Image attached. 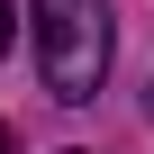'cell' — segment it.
<instances>
[{
	"label": "cell",
	"mask_w": 154,
	"mask_h": 154,
	"mask_svg": "<svg viewBox=\"0 0 154 154\" xmlns=\"http://www.w3.org/2000/svg\"><path fill=\"white\" fill-rule=\"evenodd\" d=\"M36 63L54 100H100L109 72V0H36Z\"/></svg>",
	"instance_id": "1"
},
{
	"label": "cell",
	"mask_w": 154,
	"mask_h": 154,
	"mask_svg": "<svg viewBox=\"0 0 154 154\" xmlns=\"http://www.w3.org/2000/svg\"><path fill=\"white\" fill-rule=\"evenodd\" d=\"M0 154H9V127H0Z\"/></svg>",
	"instance_id": "3"
},
{
	"label": "cell",
	"mask_w": 154,
	"mask_h": 154,
	"mask_svg": "<svg viewBox=\"0 0 154 154\" xmlns=\"http://www.w3.org/2000/svg\"><path fill=\"white\" fill-rule=\"evenodd\" d=\"M0 54H9V0H0Z\"/></svg>",
	"instance_id": "2"
}]
</instances>
